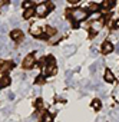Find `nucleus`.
Segmentation results:
<instances>
[{
  "mask_svg": "<svg viewBox=\"0 0 119 122\" xmlns=\"http://www.w3.org/2000/svg\"><path fill=\"white\" fill-rule=\"evenodd\" d=\"M10 85V78L9 76H3L2 79H0V88H6Z\"/></svg>",
  "mask_w": 119,
  "mask_h": 122,
  "instance_id": "obj_11",
  "label": "nucleus"
},
{
  "mask_svg": "<svg viewBox=\"0 0 119 122\" xmlns=\"http://www.w3.org/2000/svg\"><path fill=\"white\" fill-rule=\"evenodd\" d=\"M100 106H102V103H100L99 99H93V101H92V108H93V109L98 111V109H100Z\"/></svg>",
  "mask_w": 119,
  "mask_h": 122,
  "instance_id": "obj_16",
  "label": "nucleus"
},
{
  "mask_svg": "<svg viewBox=\"0 0 119 122\" xmlns=\"http://www.w3.org/2000/svg\"><path fill=\"white\" fill-rule=\"evenodd\" d=\"M22 6H23V9H25V10L33 9V3H32V2H23V3H22Z\"/></svg>",
  "mask_w": 119,
  "mask_h": 122,
  "instance_id": "obj_17",
  "label": "nucleus"
},
{
  "mask_svg": "<svg viewBox=\"0 0 119 122\" xmlns=\"http://www.w3.org/2000/svg\"><path fill=\"white\" fill-rule=\"evenodd\" d=\"M113 5H115L113 2H108V0H105V2L100 3V10H102V12H108Z\"/></svg>",
  "mask_w": 119,
  "mask_h": 122,
  "instance_id": "obj_10",
  "label": "nucleus"
},
{
  "mask_svg": "<svg viewBox=\"0 0 119 122\" xmlns=\"http://www.w3.org/2000/svg\"><path fill=\"white\" fill-rule=\"evenodd\" d=\"M42 122H53V116L49 112H46L42 115Z\"/></svg>",
  "mask_w": 119,
  "mask_h": 122,
  "instance_id": "obj_14",
  "label": "nucleus"
},
{
  "mask_svg": "<svg viewBox=\"0 0 119 122\" xmlns=\"http://www.w3.org/2000/svg\"><path fill=\"white\" fill-rule=\"evenodd\" d=\"M57 72V68H56V62L53 56H47L46 59V66H45V76H52Z\"/></svg>",
  "mask_w": 119,
  "mask_h": 122,
  "instance_id": "obj_1",
  "label": "nucleus"
},
{
  "mask_svg": "<svg viewBox=\"0 0 119 122\" xmlns=\"http://www.w3.org/2000/svg\"><path fill=\"white\" fill-rule=\"evenodd\" d=\"M33 15H35V9H29V10H25L23 12V17L25 19H30Z\"/></svg>",
  "mask_w": 119,
  "mask_h": 122,
  "instance_id": "obj_15",
  "label": "nucleus"
},
{
  "mask_svg": "<svg viewBox=\"0 0 119 122\" xmlns=\"http://www.w3.org/2000/svg\"><path fill=\"white\" fill-rule=\"evenodd\" d=\"M116 50H118V53H119V43L116 45Z\"/></svg>",
  "mask_w": 119,
  "mask_h": 122,
  "instance_id": "obj_22",
  "label": "nucleus"
},
{
  "mask_svg": "<svg viewBox=\"0 0 119 122\" xmlns=\"http://www.w3.org/2000/svg\"><path fill=\"white\" fill-rule=\"evenodd\" d=\"M30 35L35 36V37H40V36H43V30H42V27L37 23H33L30 26Z\"/></svg>",
  "mask_w": 119,
  "mask_h": 122,
  "instance_id": "obj_5",
  "label": "nucleus"
},
{
  "mask_svg": "<svg viewBox=\"0 0 119 122\" xmlns=\"http://www.w3.org/2000/svg\"><path fill=\"white\" fill-rule=\"evenodd\" d=\"M35 62H36V56H35V55H27V56L23 59L22 66H23V69L29 71V69H32V68L35 66Z\"/></svg>",
  "mask_w": 119,
  "mask_h": 122,
  "instance_id": "obj_4",
  "label": "nucleus"
},
{
  "mask_svg": "<svg viewBox=\"0 0 119 122\" xmlns=\"http://www.w3.org/2000/svg\"><path fill=\"white\" fill-rule=\"evenodd\" d=\"M115 27H119V19L115 20Z\"/></svg>",
  "mask_w": 119,
  "mask_h": 122,
  "instance_id": "obj_21",
  "label": "nucleus"
},
{
  "mask_svg": "<svg viewBox=\"0 0 119 122\" xmlns=\"http://www.w3.org/2000/svg\"><path fill=\"white\" fill-rule=\"evenodd\" d=\"M60 37H62V35H60V33H56V35H53L52 37H49V43H52V45H56L59 40H60Z\"/></svg>",
  "mask_w": 119,
  "mask_h": 122,
  "instance_id": "obj_12",
  "label": "nucleus"
},
{
  "mask_svg": "<svg viewBox=\"0 0 119 122\" xmlns=\"http://www.w3.org/2000/svg\"><path fill=\"white\" fill-rule=\"evenodd\" d=\"M113 45L110 43V42H108V40H105L103 43H102V53H105V55H109V53H112L113 52Z\"/></svg>",
  "mask_w": 119,
  "mask_h": 122,
  "instance_id": "obj_8",
  "label": "nucleus"
},
{
  "mask_svg": "<svg viewBox=\"0 0 119 122\" xmlns=\"http://www.w3.org/2000/svg\"><path fill=\"white\" fill-rule=\"evenodd\" d=\"M43 82H45V75L36 76V79H35V83H36V85H40V83H43Z\"/></svg>",
  "mask_w": 119,
  "mask_h": 122,
  "instance_id": "obj_18",
  "label": "nucleus"
},
{
  "mask_svg": "<svg viewBox=\"0 0 119 122\" xmlns=\"http://www.w3.org/2000/svg\"><path fill=\"white\" fill-rule=\"evenodd\" d=\"M35 105H36V108H42V106H43V101H42V99L39 98V99H36Z\"/></svg>",
  "mask_w": 119,
  "mask_h": 122,
  "instance_id": "obj_20",
  "label": "nucleus"
},
{
  "mask_svg": "<svg viewBox=\"0 0 119 122\" xmlns=\"http://www.w3.org/2000/svg\"><path fill=\"white\" fill-rule=\"evenodd\" d=\"M99 9H100V6L96 5V3H90V5H89V10H92V12H96V10H99Z\"/></svg>",
  "mask_w": 119,
  "mask_h": 122,
  "instance_id": "obj_19",
  "label": "nucleus"
},
{
  "mask_svg": "<svg viewBox=\"0 0 119 122\" xmlns=\"http://www.w3.org/2000/svg\"><path fill=\"white\" fill-rule=\"evenodd\" d=\"M10 37L15 40V42H22L23 40V32L19 30V29H15L10 32Z\"/></svg>",
  "mask_w": 119,
  "mask_h": 122,
  "instance_id": "obj_7",
  "label": "nucleus"
},
{
  "mask_svg": "<svg viewBox=\"0 0 119 122\" xmlns=\"http://www.w3.org/2000/svg\"><path fill=\"white\" fill-rule=\"evenodd\" d=\"M70 17L73 22H83L86 17H88V12L83 10V9H75L70 12Z\"/></svg>",
  "mask_w": 119,
  "mask_h": 122,
  "instance_id": "obj_2",
  "label": "nucleus"
},
{
  "mask_svg": "<svg viewBox=\"0 0 119 122\" xmlns=\"http://www.w3.org/2000/svg\"><path fill=\"white\" fill-rule=\"evenodd\" d=\"M53 7V5H47V3H40V5H37L36 6V9H35V13L39 16V17H45L47 13H49V10Z\"/></svg>",
  "mask_w": 119,
  "mask_h": 122,
  "instance_id": "obj_3",
  "label": "nucleus"
},
{
  "mask_svg": "<svg viewBox=\"0 0 119 122\" xmlns=\"http://www.w3.org/2000/svg\"><path fill=\"white\" fill-rule=\"evenodd\" d=\"M102 27H103V20H93V22L90 23V30H92L93 35L98 33V32H100Z\"/></svg>",
  "mask_w": 119,
  "mask_h": 122,
  "instance_id": "obj_6",
  "label": "nucleus"
},
{
  "mask_svg": "<svg viewBox=\"0 0 119 122\" xmlns=\"http://www.w3.org/2000/svg\"><path fill=\"white\" fill-rule=\"evenodd\" d=\"M13 68V63L12 62H6V63H3L2 66H0V72H7V71H10Z\"/></svg>",
  "mask_w": 119,
  "mask_h": 122,
  "instance_id": "obj_13",
  "label": "nucleus"
},
{
  "mask_svg": "<svg viewBox=\"0 0 119 122\" xmlns=\"http://www.w3.org/2000/svg\"><path fill=\"white\" fill-rule=\"evenodd\" d=\"M103 78H105V81H106L108 83H113V82H115V75L112 73V71H110V69H106V71H105Z\"/></svg>",
  "mask_w": 119,
  "mask_h": 122,
  "instance_id": "obj_9",
  "label": "nucleus"
}]
</instances>
